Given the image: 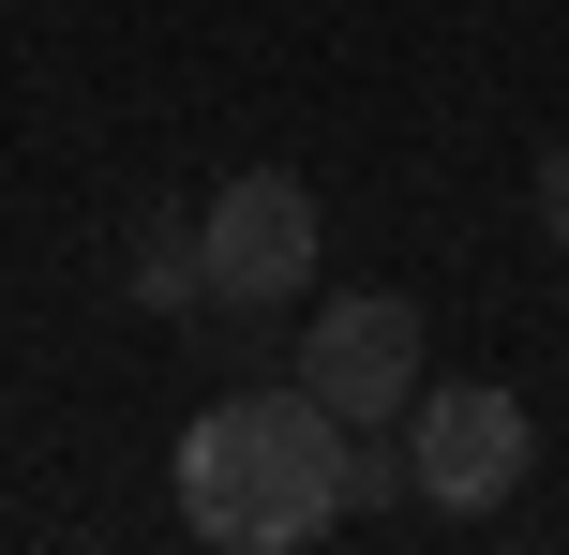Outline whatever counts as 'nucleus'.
I'll return each instance as SVG.
<instances>
[{
	"label": "nucleus",
	"mask_w": 569,
	"mask_h": 555,
	"mask_svg": "<svg viewBox=\"0 0 569 555\" xmlns=\"http://www.w3.org/2000/svg\"><path fill=\"white\" fill-rule=\"evenodd\" d=\"M360 496H375V466L345 450V420L315 390H240V406H210L180 436V511L226 555H284V541L345 526Z\"/></svg>",
	"instance_id": "nucleus-1"
},
{
	"label": "nucleus",
	"mask_w": 569,
	"mask_h": 555,
	"mask_svg": "<svg viewBox=\"0 0 569 555\" xmlns=\"http://www.w3.org/2000/svg\"><path fill=\"white\" fill-rule=\"evenodd\" d=\"M405 480H420V511H495L525 480V390L495 376H450L405 406Z\"/></svg>",
	"instance_id": "nucleus-2"
},
{
	"label": "nucleus",
	"mask_w": 569,
	"mask_h": 555,
	"mask_svg": "<svg viewBox=\"0 0 569 555\" xmlns=\"http://www.w3.org/2000/svg\"><path fill=\"white\" fill-rule=\"evenodd\" d=\"M196 256H210V300L270 316V300H300V286H315V196H300L284 166L226 180V196L196 210Z\"/></svg>",
	"instance_id": "nucleus-3"
},
{
	"label": "nucleus",
	"mask_w": 569,
	"mask_h": 555,
	"mask_svg": "<svg viewBox=\"0 0 569 555\" xmlns=\"http://www.w3.org/2000/svg\"><path fill=\"white\" fill-rule=\"evenodd\" d=\"M300 390L360 436V420H405L420 406V316H405L390 286H360V300H330V316L300 330Z\"/></svg>",
	"instance_id": "nucleus-4"
},
{
	"label": "nucleus",
	"mask_w": 569,
	"mask_h": 555,
	"mask_svg": "<svg viewBox=\"0 0 569 555\" xmlns=\"http://www.w3.org/2000/svg\"><path fill=\"white\" fill-rule=\"evenodd\" d=\"M136 286L166 300V316H180V300H210V256H196V210H166V226L136 240Z\"/></svg>",
	"instance_id": "nucleus-5"
},
{
	"label": "nucleus",
	"mask_w": 569,
	"mask_h": 555,
	"mask_svg": "<svg viewBox=\"0 0 569 555\" xmlns=\"http://www.w3.org/2000/svg\"><path fill=\"white\" fill-rule=\"evenodd\" d=\"M540 226H555V256H569V150H540Z\"/></svg>",
	"instance_id": "nucleus-6"
}]
</instances>
